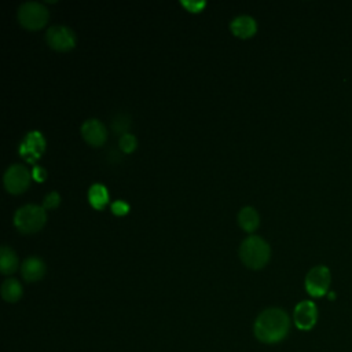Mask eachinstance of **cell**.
Instances as JSON below:
<instances>
[{"label":"cell","instance_id":"6da1fadb","mask_svg":"<svg viewBox=\"0 0 352 352\" xmlns=\"http://www.w3.org/2000/svg\"><path fill=\"white\" fill-rule=\"evenodd\" d=\"M290 316L282 308H267L258 314L253 324L256 338L263 344H278L290 331Z\"/></svg>","mask_w":352,"mask_h":352},{"label":"cell","instance_id":"7a4b0ae2","mask_svg":"<svg viewBox=\"0 0 352 352\" xmlns=\"http://www.w3.org/2000/svg\"><path fill=\"white\" fill-rule=\"evenodd\" d=\"M239 257L248 268L260 270L267 265L271 257V248L261 236L250 235L242 241L239 246Z\"/></svg>","mask_w":352,"mask_h":352},{"label":"cell","instance_id":"3957f363","mask_svg":"<svg viewBox=\"0 0 352 352\" xmlns=\"http://www.w3.org/2000/svg\"><path fill=\"white\" fill-rule=\"evenodd\" d=\"M45 221V209L34 204H28L18 208L14 214V224L23 234H33L40 231L44 227Z\"/></svg>","mask_w":352,"mask_h":352},{"label":"cell","instance_id":"277c9868","mask_svg":"<svg viewBox=\"0 0 352 352\" xmlns=\"http://www.w3.org/2000/svg\"><path fill=\"white\" fill-rule=\"evenodd\" d=\"M48 10L43 3L26 1L18 8L19 23L29 30H38L48 22Z\"/></svg>","mask_w":352,"mask_h":352},{"label":"cell","instance_id":"5b68a950","mask_svg":"<svg viewBox=\"0 0 352 352\" xmlns=\"http://www.w3.org/2000/svg\"><path fill=\"white\" fill-rule=\"evenodd\" d=\"M331 283V272L326 265H315L312 267L304 279L305 292L314 297L320 298L329 293Z\"/></svg>","mask_w":352,"mask_h":352},{"label":"cell","instance_id":"8992f818","mask_svg":"<svg viewBox=\"0 0 352 352\" xmlns=\"http://www.w3.org/2000/svg\"><path fill=\"white\" fill-rule=\"evenodd\" d=\"M32 173L28 170L26 166L21 164H14L7 168L4 172V187L11 194H21L23 192L30 184Z\"/></svg>","mask_w":352,"mask_h":352},{"label":"cell","instance_id":"52a82bcc","mask_svg":"<svg viewBox=\"0 0 352 352\" xmlns=\"http://www.w3.org/2000/svg\"><path fill=\"white\" fill-rule=\"evenodd\" d=\"M47 44L55 51H70L76 45L74 32L65 25H52L45 33Z\"/></svg>","mask_w":352,"mask_h":352},{"label":"cell","instance_id":"ba28073f","mask_svg":"<svg viewBox=\"0 0 352 352\" xmlns=\"http://www.w3.org/2000/svg\"><path fill=\"white\" fill-rule=\"evenodd\" d=\"M45 150V139L40 131L28 132L21 144H19V155L30 164H34Z\"/></svg>","mask_w":352,"mask_h":352},{"label":"cell","instance_id":"9c48e42d","mask_svg":"<svg viewBox=\"0 0 352 352\" xmlns=\"http://www.w3.org/2000/svg\"><path fill=\"white\" fill-rule=\"evenodd\" d=\"M318 307L311 300L300 301L293 311V322L297 329L302 331H308L315 327L318 322Z\"/></svg>","mask_w":352,"mask_h":352},{"label":"cell","instance_id":"30bf717a","mask_svg":"<svg viewBox=\"0 0 352 352\" xmlns=\"http://www.w3.org/2000/svg\"><path fill=\"white\" fill-rule=\"evenodd\" d=\"M81 135L88 144L95 147L103 146L107 140V129L103 122L96 118H89L82 122Z\"/></svg>","mask_w":352,"mask_h":352},{"label":"cell","instance_id":"8fae6325","mask_svg":"<svg viewBox=\"0 0 352 352\" xmlns=\"http://www.w3.org/2000/svg\"><path fill=\"white\" fill-rule=\"evenodd\" d=\"M230 29L234 36L239 38H249L257 32V23L250 15H238L231 21Z\"/></svg>","mask_w":352,"mask_h":352},{"label":"cell","instance_id":"7c38bea8","mask_svg":"<svg viewBox=\"0 0 352 352\" xmlns=\"http://www.w3.org/2000/svg\"><path fill=\"white\" fill-rule=\"evenodd\" d=\"M22 276L26 282H37L45 275V264L40 257H28L21 267Z\"/></svg>","mask_w":352,"mask_h":352},{"label":"cell","instance_id":"4fadbf2b","mask_svg":"<svg viewBox=\"0 0 352 352\" xmlns=\"http://www.w3.org/2000/svg\"><path fill=\"white\" fill-rule=\"evenodd\" d=\"M238 224L246 232H253L260 224V217L253 206H243L238 213Z\"/></svg>","mask_w":352,"mask_h":352},{"label":"cell","instance_id":"5bb4252c","mask_svg":"<svg viewBox=\"0 0 352 352\" xmlns=\"http://www.w3.org/2000/svg\"><path fill=\"white\" fill-rule=\"evenodd\" d=\"M88 201L94 209L102 210L109 204V191L104 184L95 183L88 190Z\"/></svg>","mask_w":352,"mask_h":352},{"label":"cell","instance_id":"9a60e30c","mask_svg":"<svg viewBox=\"0 0 352 352\" xmlns=\"http://www.w3.org/2000/svg\"><path fill=\"white\" fill-rule=\"evenodd\" d=\"M18 264H19V260H18V256L15 254V252L3 245L0 248V271L1 274L4 275H10V274H14L18 268Z\"/></svg>","mask_w":352,"mask_h":352},{"label":"cell","instance_id":"2e32d148","mask_svg":"<svg viewBox=\"0 0 352 352\" xmlns=\"http://www.w3.org/2000/svg\"><path fill=\"white\" fill-rule=\"evenodd\" d=\"M22 294H23V289L18 279L7 278L1 283V297L7 302H16L22 297Z\"/></svg>","mask_w":352,"mask_h":352},{"label":"cell","instance_id":"e0dca14e","mask_svg":"<svg viewBox=\"0 0 352 352\" xmlns=\"http://www.w3.org/2000/svg\"><path fill=\"white\" fill-rule=\"evenodd\" d=\"M129 126H131V118L126 114H117L113 118L111 128H113L116 135H121L122 136V135L128 133Z\"/></svg>","mask_w":352,"mask_h":352},{"label":"cell","instance_id":"ac0fdd59","mask_svg":"<svg viewBox=\"0 0 352 352\" xmlns=\"http://www.w3.org/2000/svg\"><path fill=\"white\" fill-rule=\"evenodd\" d=\"M138 147V140L132 133H125L122 136H120V150L124 154H131L135 151V148Z\"/></svg>","mask_w":352,"mask_h":352},{"label":"cell","instance_id":"d6986e66","mask_svg":"<svg viewBox=\"0 0 352 352\" xmlns=\"http://www.w3.org/2000/svg\"><path fill=\"white\" fill-rule=\"evenodd\" d=\"M60 204V195L56 192V191H51L48 192L44 199H43V208L47 210V209H56Z\"/></svg>","mask_w":352,"mask_h":352},{"label":"cell","instance_id":"ffe728a7","mask_svg":"<svg viewBox=\"0 0 352 352\" xmlns=\"http://www.w3.org/2000/svg\"><path fill=\"white\" fill-rule=\"evenodd\" d=\"M180 4L190 12H201L205 8L206 1H204V0H198V1H195V0H182Z\"/></svg>","mask_w":352,"mask_h":352},{"label":"cell","instance_id":"44dd1931","mask_svg":"<svg viewBox=\"0 0 352 352\" xmlns=\"http://www.w3.org/2000/svg\"><path fill=\"white\" fill-rule=\"evenodd\" d=\"M110 209L116 216H125L129 212V205L125 201L117 199L110 205Z\"/></svg>","mask_w":352,"mask_h":352},{"label":"cell","instance_id":"7402d4cb","mask_svg":"<svg viewBox=\"0 0 352 352\" xmlns=\"http://www.w3.org/2000/svg\"><path fill=\"white\" fill-rule=\"evenodd\" d=\"M32 177H33L36 182H38V183H40V182H44L45 177H47V170H45L43 166L36 165V166H33Z\"/></svg>","mask_w":352,"mask_h":352},{"label":"cell","instance_id":"603a6c76","mask_svg":"<svg viewBox=\"0 0 352 352\" xmlns=\"http://www.w3.org/2000/svg\"><path fill=\"white\" fill-rule=\"evenodd\" d=\"M327 296H329V298H330V300H334V298H336V293H333V292H329V293H327Z\"/></svg>","mask_w":352,"mask_h":352}]
</instances>
